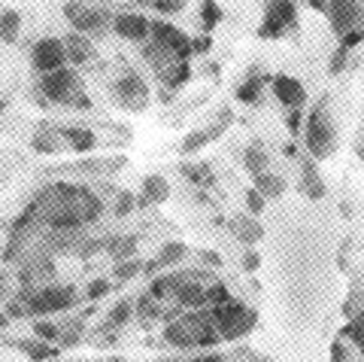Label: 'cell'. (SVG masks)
Masks as SVG:
<instances>
[{"label": "cell", "mask_w": 364, "mask_h": 362, "mask_svg": "<svg viewBox=\"0 0 364 362\" xmlns=\"http://www.w3.org/2000/svg\"><path fill=\"white\" fill-rule=\"evenodd\" d=\"M164 341L173 347H215L222 341L210 311H188L164 326Z\"/></svg>", "instance_id": "2"}, {"label": "cell", "mask_w": 364, "mask_h": 362, "mask_svg": "<svg viewBox=\"0 0 364 362\" xmlns=\"http://www.w3.org/2000/svg\"><path fill=\"white\" fill-rule=\"evenodd\" d=\"M112 33L128 43H143L149 37V19L134 13V9H124V13H116L112 16Z\"/></svg>", "instance_id": "15"}, {"label": "cell", "mask_w": 364, "mask_h": 362, "mask_svg": "<svg viewBox=\"0 0 364 362\" xmlns=\"http://www.w3.org/2000/svg\"><path fill=\"white\" fill-rule=\"evenodd\" d=\"M203 301H207L210 311H213V308H222V304L231 301V292H228L225 284H213V286L203 289Z\"/></svg>", "instance_id": "32"}, {"label": "cell", "mask_w": 364, "mask_h": 362, "mask_svg": "<svg viewBox=\"0 0 364 362\" xmlns=\"http://www.w3.org/2000/svg\"><path fill=\"white\" fill-rule=\"evenodd\" d=\"M143 271V262H136V259H128V262H122V265H116V271H112V277L116 280H131V277H136Z\"/></svg>", "instance_id": "37"}, {"label": "cell", "mask_w": 364, "mask_h": 362, "mask_svg": "<svg viewBox=\"0 0 364 362\" xmlns=\"http://www.w3.org/2000/svg\"><path fill=\"white\" fill-rule=\"evenodd\" d=\"M301 192L306 198H325V183H322V174H318V167L313 158H304V165H301Z\"/></svg>", "instance_id": "20"}, {"label": "cell", "mask_w": 364, "mask_h": 362, "mask_svg": "<svg viewBox=\"0 0 364 362\" xmlns=\"http://www.w3.org/2000/svg\"><path fill=\"white\" fill-rule=\"evenodd\" d=\"M116 362H119V359H116Z\"/></svg>", "instance_id": "51"}, {"label": "cell", "mask_w": 364, "mask_h": 362, "mask_svg": "<svg viewBox=\"0 0 364 362\" xmlns=\"http://www.w3.org/2000/svg\"><path fill=\"white\" fill-rule=\"evenodd\" d=\"M243 165H246V171L258 177V174H264V167H267V150H264V143H249L246 146V155H243Z\"/></svg>", "instance_id": "27"}, {"label": "cell", "mask_w": 364, "mask_h": 362, "mask_svg": "<svg viewBox=\"0 0 364 362\" xmlns=\"http://www.w3.org/2000/svg\"><path fill=\"white\" fill-rule=\"evenodd\" d=\"M149 33H152L155 46L164 49L167 55H173L176 61H188L191 58V37H188V33H182L176 25L155 19V21H149Z\"/></svg>", "instance_id": "10"}, {"label": "cell", "mask_w": 364, "mask_h": 362, "mask_svg": "<svg viewBox=\"0 0 364 362\" xmlns=\"http://www.w3.org/2000/svg\"><path fill=\"white\" fill-rule=\"evenodd\" d=\"M298 28V4H267L264 21L258 28L261 40H279Z\"/></svg>", "instance_id": "11"}, {"label": "cell", "mask_w": 364, "mask_h": 362, "mask_svg": "<svg viewBox=\"0 0 364 362\" xmlns=\"http://www.w3.org/2000/svg\"><path fill=\"white\" fill-rule=\"evenodd\" d=\"M28 58H31V67L40 76L55 73V71H61V67H67V52H64L61 37H40V40H33Z\"/></svg>", "instance_id": "12"}, {"label": "cell", "mask_w": 364, "mask_h": 362, "mask_svg": "<svg viewBox=\"0 0 364 362\" xmlns=\"http://www.w3.org/2000/svg\"><path fill=\"white\" fill-rule=\"evenodd\" d=\"M203 262H213V265H219V262H222V259H219V256H215V253H203Z\"/></svg>", "instance_id": "48"}, {"label": "cell", "mask_w": 364, "mask_h": 362, "mask_svg": "<svg viewBox=\"0 0 364 362\" xmlns=\"http://www.w3.org/2000/svg\"><path fill=\"white\" fill-rule=\"evenodd\" d=\"M222 21V6L219 4H200V25H203V31H213L215 25Z\"/></svg>", "instance_id": "34"}, {"label": "cell", "mask_w": 364, "mask_h": 362, "mask_svg": "<svg viewBox=\"0 0 364 362\" xmlns=\"http://www.w3.org/2000/svg\"><path fill=\"white\" fill-rule=\"evenodd\" d=\"M343 335H346V338H352V344H355V347L361 350V353H364V311H361V314L355 316V320H352V323L346 326Z\"/></svg>", "instance_id": "35"}, {"label": "cell", "mask_w": 364, "mask_h": 362, "mask_svg": "<svg viewBox=\"0 0 364 362\" xmlns=\"http://www.w3.org/2000/svg\"><path fill=\"white\" fill-rule=\"evenodd\" d=\"M25 213L49 232H79L104 217V198L85 183L55 180L31 195Z\"/></svg>", "instance_id": "1"}, {"label": "cell", "mask_w": 364, "mask_h": 362, "mask_svg": "<svg viewBox=\"0 0 364 362\" xmlns=\"http://www.w3.org/2000/svg\"><path fill=\"white\" fill-rule=\"evenodd\" d=\"M334 362H343V344H334Z\"/></svg>", "instance_id": "47"}, {"label": "cell", "mask_w": 364, "mask_h": 362, "mask_svg": "<svg viewBox=\"0 0 364 362\" xmlns=\"http://www.w3.org/2000/svg\"><path fill=\"white\" fill-rule=\"evenodd\" d=\"M270 83H273V95L279 98L282 107H289V110H304V104H306V88H304L301 79L279 73V76H273Z\"/></svg>", "instance_id": "16"}, {"label": "cell", "mask_w": 364, "mask_h": 362, "mask_svg": "<svg viewBox=\"0 0 364 362\" xmlns=\"http://www.w3.org/2000/svg\"><path fill=\"white\" fill-rule=\"evenodd\" d=\"M128 158L124 155H107V158H79V162L70 165H55V167H46L43 174H79V177H100V174H112L124 167Z\"/></svg>", "instance_id": "13"}, {"label": "cell", "mask_w": 364, "mask_h": 362, "mask_svg": "<svg viewBox=\"0 0 364 362\" xmlns=\"http://www.w3.org/2000/svg\"><path fill=\"white\" fill-rule=\"evenodd\" d=\"M61 43H64V52H67V64H73V67L95 64V58H97L95 40H88V37H82V33L73 31V33H64Z\"/></svg>", "instance_id": "17"}, {"label": "cell", "mask_w": 364, "mask_h": 362, "mask_svg": "<svg viewBox=\"0 0 364 362\" xmlns=\"http://www.w3.org/2000/svg\"><path fill=\"white\" fill-rule=\"evenodd\" d=\"M231 234L243 244H255L258 237L264 234V229H261L258 219H252V217H234L231 219Z\"/></svg>", "instance_id": "23"}, {"label": "cell", "mask_w": 364, "mask_h": 362, "mask_svg": "<svg viewBox=\"0 0 364 362\" xmlns=\"http://www.w3.org/2000/svg\"><path fill=\"white\" fill-rule=\"evenodd\" d=\"M112 98H116V104L122 110H128V113H143L146 107H149V86H146V79L136 73V71H124L116 83H112Z\"/></svg>", "instance_id": "9"}, {"label": "cell", "mask_w": 364, "mask_h": 362, "mask_svg": "<svg viewBox=\"0 0 364 362\" xmlns=\"http://www.w3.org/2000/svg\"><path fill=\"white\" fill-rule=\"evenodd\" d=\"M107 292H109V280H91V284L85 286V296L91 301H97L100 296H107Z\"/></svg>", "instance_id": "40"}, {"label": "cell", "mask_w": 364, "mask_h": 362, "mask_svg": "<svg viewBox=\"0 0 364 362\" xmlns=\"http://www.w3.org/2000/svg\"><path fill=\"white\" fill-rule=\"evenodd\" d=\"M21 31V13L18 9H0V43H16Z\"/></svg>", "instance_id": "25"}, {"label": "cell", "mask_w": 364, "mask_h": 362, "mask_svg": "<svg viewBox=\"0 0 364 362\" xmlns=\"http://www.w3.org/2000/svg\"><path fill=\"white\" fill-rule=\"evenodd\" d=\"M246 210H249V213H261V210H264V198H261L255 189L246 192Z\"/></svg>", "instance_id": "41"}, {"label": "cell", "mask_w": 364, "mask_h": 362, "mask_svg": "<svg viewBox=\"0 0 364 362\" xmlns=\"http://www.w3.org/2000/svg\"><path fill=\"white\" fill-rule=\"evenodd\" d=\"M210 49H213V40L207 37V33H203V37H198V40H191V58H195V55L210 52Z\"/></svg>", "instance_id": "44"}, {"label": "cell", "mask_w": 364, "mask_h": 362, "mask_svg": "<svg viewBox=\"0 0 364 362\" xmlns=\"http://www.w3.org/2000/svg\"><path fill=\"white\" fill-rule=\"evenodd\" d=\"M167 198H170V186H167V180L161 174L143 177V195H140V201L146 207H149V205H164Z\"/></svg>", "instance_id": "21"}, {"label": "cell", "mask_w": 364, "mask_h": 362, "mask_svg": "<svg viewBox=\"0 0 364 362\" xmlns=\"http://www.w3.org/2000/svg\"><path fill=\"white\" fill-rule=\"evenodd\" d=\"M131 316H134V301H131V299H122V301L112 304V311L107 314L104 326H107V329H122V326L128 323Z\"/></svg>", "instance_id": "29"}, {"label": "cell", "mask_w": 364, "mask_h": 362, "mask_svg": "<svg viewBox=\"0 0 364 362\" xmlns=\"http://www.w3.org/2000/svg\"><path fill=\"white\" fill-rule=\"evenodd\" d=\"M331 98L322 95L318 98V104L310 110V116H306V152L313 158H331L337 152V131H334V122H331Z\"/></svg>", "instance_id": "4"}, {"label": "cell", "mask_w": 364, "mask_h": 362, "mask_svg": "<svg viewBox=\"0 0 364 362\" xmlns=\"http://www.w3.org/2000/svg\"><path fill=\"white\" fill-rule=\"evenodd\" d=\"M61 138H58V128L49 125V122H43V125L33 128V138H31V150L37 155H55L61 152Z\"/></svg>", "instance_id": "19"}, {"label": "cell", "mask_w": 364, "mask_h": 362, "mask_svg": "<svg viewBox=\"0 0 364 362\" xmlns=\"http://www.w3.org/2000/svg\"><path fill=\"white\" fill-rule=\"evenodd\" d=\"M6 326H9V316L4 314V308H0V329H6Z\"/></svg>", "instance_id": "50"}, {"label": "cell", "mask_w": 364, "mask_h": 362, "mask_svg": "<svg viewBox=\"0 0 364 362\" xmlns=\"http://www.w3.org/2000/svg\"><path fill=\"white\" fill-rule=\"evenodd\" d=\"M316 13L328 16V21H331V28L340 40L349 37V33L355 31H364V4H352V0H313L310 4Z\"/></svg>", "instance_id": "7"}, {"label": "cell", "mask_w": 364, "mask_h": 362, "mask_svg": "<svg viewBox=\"0 0 364 362\" xmlns=\"http://www.w3.org/2000/svg\"><path fill=\"white\" fill-rule=\"evenodd\" d=\"M134 250H136V237H124L122 244H112V247H109L112 259H131Z\"/></svg>", "instance_id": "38"}, {"label": "cell", "mask_w": 364, "mask_h": 362, "mask_svg": "<svg viewBox=\"0 0 364 362\" xmlns=\"http://www.w3.org/2000/svg\"><path fill=\"white\" fill-rule=\"evenodd\" d=\"M258 265H261L258 253H246V256H243V268H246V271H255Z\"/></svg>", "instance_id": "46"}, {"label": "cell", "mask_w": 364, "mask_h": 362, "mask_svg": "<svg viewBox=\"0 0 364 362\" xmlns=\"http://www.w3.org/2000/svg\"><path fill=\"white\" fill-rule=\"evenodd\" d=\"M179 171L186 174L195 186H213V183H215V180H213V171H210L207 165H182Z\"/></svg>", "instance_id": "31"}, {"label": "cell", "mask_w": 364, "mask_h": 362, "mask_svg": "<svg viewBox=\"0 0 364 362\" xmlns=\"http://www.w3.org/2000/svg\"><path fill=\"white\" fill-rule=\"evenodd\" d=\"M134 210V195L131 192H122L119 195V205H116V217H124V213Z\"/></svg>", "instance_id": "43"}, {"label": "cell", "mask_w": 364, "mask_h": 362, "mask_svg": "<svg viewBox=\"0 0 364 362\" xmlns=\"http://www.w3.org/2000/svg\"><path fill=\"white\" fill-rule=\"evenodd\" d=\"M21 353H25L28 359H37V362H46V359H55L61 353L55 344H46V341H37V338H16L13 341Z\"/></svg>", "instance_id": "22"}, {"label": "cell", "mask_w": 364, "mask_h": 362, "mask_svg": "<svg viewBox=\"0 0 364 362\" xmlns=\"http://www.w3.org/2000/svg\"><path fill=\"white\" fill-rule=\"evenodd\" d=\"M346 61H349V49H343V46H340V49L334 52L331 67H328V71H331V73H340V71H343V67H346Z\"/></svg>", "instance_id": "42"}, {"label": "cell", "mask_w": 364, "mask_h": 362, "mask_svg": "<svg viewBox=\"0 0 364 362\" xmlns=\"http://www.w3.org/2000/svg\"><path fill=\"white\" fill-rule=\"evenodd\" d=\"M61 332H64V326L52 323L49 316H43V320H33V323H31V338H37V341H46V344L61 341Z\"/></svg>", "instance_id": "26"}, {"label": "cell", "mask_w": 364, "mask_h": 362, "mask_svg": "<svg viewBox=\"0 0 364 362\" xmlns=\"http://www.w3.org/2000/svg\"><path fill=\"white\" fill-rule=\"evenodd\" d=\"M76 299H79V292L70 284H43V286L28 289L21 296V304H25V314H31L33 320H43V316L76 308Z\"/></svg>", "instance_id": "3"}, {"label": "cell", "mask_w": 364, "mask_h": 362, "mask_svg": "<svg viewBox=\"0 0 364 362\" xmlns=\"http://www.w3.org/2000/svg\"><path fill=\"white\" fill-rule=\"evenodd\" d=\"M58 128V138L67 150L73 152H91L97 146V134L85 128V125H73V122H67V125H55Z\"/></svg>", "instance_id": "18"}, {"label": "cell", "mask_w": 364, "mask_h": 362, "mask_svg": "<svg viewBox=\"0 0 364 362\" xmlns=\"http://www.w3.org/2000/svg\"><path fill=\"white\" fill-rule=\"evenodd\" d=\"M158 16H179L186 9V0H152L149 4Z\"/></svg>", "instance_id": "36"}, {"label": "cell", "mask_w": 364, "mask_h": 362, "mask_svg": "<svg viewBox=\"0 0 364 362\" xmlns=\"http://www.w3.org/2000/svg\"><path fill=\"white\" fill-rule=\"evenodd\" d=\"M61 13L73 25V31L82 33V37H88V40L107 37V31H109V6H104V4H64Z\"/></svg>", "instance_id": "6"}, {"label": "cell", "mask_w": 364, "mask_h": 362, "mask_svg": "<svg viewBox=\"0 0 364 362\" xmlns=\"http://www.w3.org/2000/svg\"><path fill=\"white\" fill-rule=\"evenodd\" d=\"M186 244H164V250L158 253L149 265H143V271L146 274H152V271H158V268H167V265H173V262H182L186 259Z\"/></svg>", "instance_id": "24"}, {"label": "cell", "mask_w": 364, "mask_h": 362, "mask_svg": "<svg viewBox=\"0 0 364 362\" xmlns=\"http://www.w3.org/2000/svg\"><path fill=\"white\" fill-rule=\"evenodd\" d=\"M134 311L143 314V316H158V301L149 296V292H146V296H140L134 301Z\"/></svg>", "instance_id": "39"}, {"label": "cell", "mask_w": 364, "mask_h": 362, "mask_svg": "<svg viewBox=\"0 0 364 362\" xmlns=\"http://www.w3.org/2000/svg\"><path fill=\"white\" fill-rule=\"evenodd\" d=\"M215 329H219V338L222 341H237V338H243L255 329L258 323V314L252 308H246L243 301L231 299L228 304H222V308H213L210 311Z\"/></svg>", "instance_id": "5"}, {"label": "cell", "mask_w": 364, "mask_h": 362, "mask_svg": "<svg viewBox=\"0 0 364 362\" xmlns=\"http://www.w3.org/2000/svg\"><path fill=\"white\" fill-rule=\"evenodd\" d=\"M234 116H231V110H222L219 113V119L213 122V125H207V128H198V131H191L186 140L179 143V152L182 155H191V152H198V150H203L207 143H213V140H219L222 134H225V128H228V122H231Z\"/></svg>", "instance_id": "14"}, {"label": "cell", "mask_w": 364, "mask_h": 362, "mask_svg": "<svg viewBox=\"0 0 364 362\" xmlns=\"http://www.w3.org/2000/svg\"><path fill=\"white\" fill-rule=\"evenodd\" d=\"M301 122H304V110H291L289 113V131L291 134H301Z\"/></svg>", "instance_id": "45"}, {"label": "cell", "mask_w": 364, "mask_h": 362, "mask_svg": "<svg viewBox=\"0 0 364 362\" xmlns=\"http://www.w3.org/2000/svg\"><path fill=\"white\" fill-rule=\"evenodd\" d=\"M255 192H258V195L264 198V201H267V198H279L282 192H286V183H282L277 174H267V171H264V174L255 177Z\"/></svg>", "instance_id": "28"}, {"label": "cell", "mask_w": 364, "mask_h": 362, "mask_svg": "<svg viewBox=\"0 0 364 362\" xmlns=\"http://www.w3.org/2000/svg\"><path fill=\"white\" fill-rule=\"evenodd\" d=\"M191 79V64L188 61H176L173 67H170V71L161 76V83L170 88V92H176V88H182Z\"/></svg>", "instance_id": "30"}, {"label": "cell", "mask_w": 364, "mask_h": 362, "mask_svg": "<svg viewBox=\"0 0 364 362\" xmlns=\"http://www.w3.org/2000/svg\"><path fill=\"white\" fill-rule=\"evenodd\" d=\"M188 362H222L219 356H198V359H188Z\"/></svg>", "instance_id": "49"}, {"label": "cell", "mask_w": 364, "mask_h": 362, "mask_svg": "<svg viewBox=\"0 0 364 362\" xmlns=\"http://www.w3.org/2000/svg\"><path fill=\"white\" fill-rule=\"evenodd\" d=\"M37 92L46 98V104L73 107V100L82 95V79H79V73L73 67H61V71H55V73L40 76Z\"/></svg>", "instance_id": "8"}, {"label": "cell", "mask_w": 364, "mask_h": 362, "mask_svg": "<svg viewBox=\"0 0 364 362\" xmlns=\"http://www.w3.org/2000/svg\"><path fill=\"white\" fill-rule=\"evenodd\" d=\"M261 86H264V76H255V79H246V83L237 88V98L246 100V104H252V100L261 98Z\"/></svg>", "instance_id": "33"}]
</instances>
